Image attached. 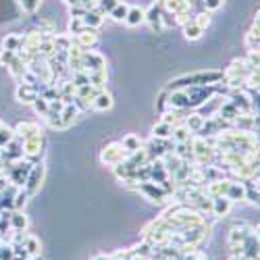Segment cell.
<instances>
[{"instance_id": "cell-33", "label": "cell", "mask_w": 260, "mask_h": 260, "mask_svg": "<svg viewBox=\"0 0 260 260\" xmlns=\"http://www.w3.org/2000/svg\"><path fill=\"white\" fill-rule=\"evenodd\" d=\"M117 3H119V0H98V5H96L94 11H98L100 15H108L117 7Z\"/></svg>"}, {"instance_id": "cell-21", "label": "cell", "mask_w": 260, "mask_h": 260, "mask_svg": "<svg viewBox=\"0 0 260 260\" xmlns=\"http://www.w3.org/2000/svg\"><path fill=\"white\" fill-rule=\"evenodd\" d=\"M204 121H206L204 117H200L196 111H191L187 117H183L181 123L189 129V134H191V136H198V134H200V129H202V125H204Z\"/></svg>"}, {"instance_id": "cell-46", "label": "cell", "mask_w": 260, "mask_h": 260, "mask_svg": "<svg viewBox=\"0 0 260 260\" xmlns=\"http://www.w3.org/2000/svg\"><path fill=\"white\" fill-rule=\"evenodd\" d=\"M227 260H246V258H244V254H240V252H231V256H229Z\"/></svg>"}, {"instance_id": "cell-26", "label": "cell", "mask_w": 260, "mask_h": 260, "mask_svg": "<svg viewBox=\"0 0 260 260\" xmlns=\"http://www.w3.org/2000/svg\"><path fill=\"white\" fill-rule=\"evenodd\" d=\"M121 146H123V150L127 154H132V152H136V150H140L142 146H144V142L138 138V136H134V134H127L123 140H121Z\"/></svg>"}, {"instance_id": "cell-43", "label": "cell", "mask_w": 260, "mask_h": 260, "mask_svg": "<svg viewBox=\"0 0 260 260\" xmlns=\"http://www.w3.org/2000/svg\"><path fill=\"white\" fill-rule=\"evenodd\" d=\"M85 13H88V11H83L79 5L77 7H71V17H83Z\"/></svg>"}, {"instance_id": "cell-14", "label": "cell", "mask_w": 260, "mask_h": 260, "mask_svg": "<svg viewBox=\"0 0 260 260\" xmlns=\"http://www.w3.org/2000/svg\"><path fill=\"white\" fill-rule=\"evenodd\" d=\"M240 254H244L246 260H256L258 258V231L256 233H250L244 244L240 246Z\"/></svg>"}, {"instance_id": "cell-34", "label": "cell", "mask_w": 260, "mask_h": 260, "mask_svg": "<svg viewBox=\"0 0 260 260\" xmlns=\"http://www.w3.org/2000/svg\"><path fill=\"white\" fill-rule=\"evenodd\" d=\"M15 138H17V136H15V132H13L11 127H7V125H5L3 129H0V150H3L7 144H11Z\"/></svg>"}, {"instance_id": "cell-1", "label": "cell", "mask_w": 260, "mask_h": 260, "mask_svg": "<svg viewBox=\"0 0 260 260\" xmlns=\"http://www.w3.org/2000/svg\"><path fill=\"white\" fill-rule=\"evenodd\" d=\"M223 81V71H198L191 75H181L177 79H173L165 90H183L189 85H219Z\"/></svg>"}, {"instance_id": "cell-49", "label": "cell", "mask_w": 260, "mask_h": 260, "mask_svg": "<svg viewBox=\"0 0 260 260\" xmlns=\"http://www.w3.org/2000/svg\"><path fill=\"white\" fill-rule=\"evenodd\" d=\"M256 260H258V258H256Z\"/></svg>"}, {"instance_id": "cell-20", "label": "cell", "mask_w": 260, "mask_h": 260, "mask_svg": "<svg viewBox=\"0 0 260 260\" xmlns=\"http://www.w3.org/2000/svg\"><path fill=\"white\" fill-rule=\"evenodd\" d=\"M225 198H229L233 204H235V202H242V200L246 198V187H244V181H229L227 191H225Z\"/></svg>"}, {"instance_id": "cell-23", "label": "cell", "mask_w": 260, "mask_h": 260, "mask_svg": "<svg viewBox=\"0 0 260 260\" xmlns=\"http://www.w3.org/2000/svg\"><path fill=\"white\" fill-rule=\"evenodd\" d=\"M189 140H191V134L183 123L173 125V129H171V142L173 144H183V142H189Z\"/></svg>"}, {"instance_id": "cell-48", "label": "cell", "mask_w": 260, "mask_h": 260, "mask_svg": "<svg viewBox=\"0 0 260 260\" xmlns=\"http://www.w3.org/2000/svg\"><path fill=\"white\" fill-rule=\"evenodd\" d=\"M3 127H5V123H3V121H0V129H3Z\"/></svg>"}, {"instance_id": "cell-2", "label": "cell", "mask_w": 260, "mask_h": 260, "mask_svg": "<svg viewBox=\"0 0 260 260\" xmlns=\"http://www.w3.org/2000/svg\"><path fill=\"white\" fill-rule=\"evenodd\" d=\"M187 98H189V111H196L200 104H204L208 98H212L216 92V85H189V88H183Z\"/></svg>"}, {"instance_id": "cell-5", "label": "cell", "mask_w": 260, "mask_h": 260, "mask_svg": "<svg viewBox=\"0 0 260 260\" xmlns=\"http://www.w3.org/2000/svg\"><path fill=\"white\" fill-rule=\"evenodd\" d=\"M258 229L252 227V225H246V223H237L231 227L229 231V237H227V246L231 252H240V246L244 244V240L250 235V233H256Z\"/></svg>"}, {"instance_id": "cell-45", "label": "cell", "mask_w": 260, "mask_h": 260, "mask_svg": "<svg viewBox=\"0 0 260 260\" xmlns=\"http://www.w3.org/2000/svg\"><path fill=\"white\" fill-rule=\"evenodd\" d=\"M7 185H9V179L5 177V173H0V191H3Z\"/></svg>"}, {"instance_id": "cell-18", "label": "cell", "mask_w": 260, "mask_h": 260, "mask_svg": "<svg viewBox=\"0 0 260 260\" xmlns=\"http://www.w3.org/2000/svg\"><path fill=\"white\" fill-rule=\"evenodd\" d=\"M144 19H146V13H144V9H142V7L129 5V11H127V17H125L123 23H125L127 27H138V25H142V23H144Z\"/></svg>"}, {"instance_id": "cell-40", "label": "cell", "mask_w": 260, "mask_h": 260, "mask_svg": "<svg viewBox=\"0 0 260 260\" xmlns=\"http://www.w3.org/2000/svg\"><path fill=\"white\" fill-rule=\"evenodd\" d=\"M202 5H204V11L214 13V11H219L223 7V0H202Z\"/></svg>"}, {"instance_id": "cell-15", "label": "cell", "mask_w": 260, "mask_h": 260, "mask_svg": "<svg viewBox=\"0 0 260 260\" xmlns=\"http://www.w3.org/2000/svg\"><path fill=\"white\" fill-rule=\"evenodd\" d=\"M242 113H240V108H237L229 98H225L223 100V104L219 106V111H216V117H221L223 121H227V123H231L233 125V121L240 117Z\"/></svg>"}, {"instance_id": "cell-41", "label": "cell", "mask_w": 260, "mask_h": 260, "mask_svg": "<svg viewBox=\"0 0 260 260\" xmlns=\"http://www.w3.org/2000/svg\"><path fill=\"white\" fill-rule=\"evenodd\" d=\"M246 46H248V50H258V38L252 36V34H248V38H246Z\"/></svg>"}, {"instance_id": "cell-12", "label": "cell", "mask_w": 260, "mask_h": 260, "mask_svg": "<svg viewBox=\"0 0 260 260\" xmlns=\"http://www.w3.org/2000/svg\"><path fill=\"white\" fill-rule=\"evenodd\" d=\"M75 44L81 48V50H90L98 44V29H90L85 27L79 36H75Z\"/></svg>"}, {"instance_id": "cell-47", "label": "cell", "mask_w": 260, "mask_h": 260, "mask_svg": "<svg viewBox=\"0 0 260 260\" xmlns=\"http://www.w3.org/2000/svg\"><path fill=\"white\" fill-rule=\"evenodd\" d=\"M64 3H67L69 7H77V5H79V0H64Z\"/></svg>"}, {"instance_id": "cell-11", "label": "cell", "mask_w": 260, "mask_h": 260, "mask_svg": "<svg viewBox=\"0 0 260 260\" xmlns=\"http://www.w3.org/2000/svg\"><path fill=\"white\" fill-rule=\"evenodd\" d=\"M15 98L19 104H34V100L38 98V90L36 85H29V83H19L17 90H15Z\"/></svg>"}, {"instance_id": "cell-8", "label": "cell", "mask_w": 260, "mask_h": 260, "mask_svg": "<svg viewBox=\"0 0 260 260\" xmlns=\"http://www.w3.org/2000/svg\"><path fill=\"white\" fill-rule=\"evenodd\" d=\"M81 64H83V71L85 73L106 69V60L102 58V54H98L94 50H83L81 52Z\"/></svg>"}, {"instance_id": "cell-7", "label": "cell", "mask_w": 260, "mask_h": 260, "mask_svg": "<svg viewBox=\"0 0 260 260\" xmlns=\"http://www.w3.org/2000/svg\"><path fill=\"white\" fill-rule=\"evenodd\" d=\"M136 191L144 193V196H146L150 202H156V204H162V202L169 198L167 189H165L160 183H154V181H140Z\"/></svg>"}, {"instance_id": "cell-6", "label": "cell", "mask_w": 260, "mask_h": 260, "mask_svg": "<svg viewBox=\"0 0 260 260\" xmlns=\"http://www.w3.org/2000/svg\"><path fill=\"white\" fill-rule=\"evenodd\" d=\"M125 158H127V152L123 150L121 142H111L100 152V162L106 165V167H111V169L117 167V165H121Z\"/></svg>"}, {"instance_id": "cell-22", "label": "cell", "mask_w": 260, "mask_h": 260, "mask_svg": "<svg viewBox=\"0 0 260 260\" xmlns=\"http://www.w3.org/2000/svg\"><path fill=\"white\" fill-rule=\"evenodd\" d=\"M23 248H25V252L29 254V258H31V260H34V258H40V254H42V244H40L38 237H36V235H31V233H25Z\"/></svg>"}, {"instance_id": "cell-3", "label": "cell", "mask_w": 260, "mask_h": 260, "mask_svg": "<svg viewBox=\"0 0 260 260\" xmlns=\"http://www.w3.org/2000/svg\"><path fill=\"white\" fill-rule=\"evenodd\" d=\"M21 148H23V158H27L34 165L42 162L40 158H42V154H44V138H42V134L21 140Z\"/></svg>"}, {"instance_id": "cell-35", "label": "cell", "mask_w": 260, "mask_h": 260, "mask_svg": "<svg viewBox=\"0 0 260 260\" xmlns=\"http://www.w3.org/2000/svg\"><path fill=\"white\" fill-rule=\"evenodd\" d=\"M193 23H196L198 27H202V29H206L210 25V13L208 11H200L196 17H193Z\"/></svg>"}, {"instance_id": "cell-9", "label": "cell", "mask_w": 260, "mask_h": 260, "mask_svg": "<svg viewBox=\"0 0 260 260\" xmlns=\"http://www.w3.org/2000/svg\"><path fill=\"white\" fill-rule=\"evenodd\" d=\"M227 96L223 94V92H216L212 98H208L204 104H200L198 108H196V113L200 115V117H204V119H210V117H216V111H219V106L223 104V100H225Z\"/></svg>"}, {"instance_id": "cell-10", "label": "cell", "mask_w": 260, "mask_h": 260, "mask_svg": "<svg viewBox=\"0 0 260 260\" xmlns=\"http://www.w3.org/2000/svg\"><path fill=\"white\" fill-rule=\"evenodd\" d=\"M144 13H146V19H144V23H148L150 25V29H152L154 34H160V31H165L162 29V23H160V13H162V5L158 3H154L150 9H144Z\"/></svg>"}, {"instance_id": "cell-30", "label": "cell", "mask_w": 260, "mask_h": 260, "mask_svg": "<svg viewBox=\"0 0 260 260\" xmlns=\"http://www.w3.org/2000/svg\"><path fill=\"white\" fill-rule=\"evenodd\" d=\"M19 48H21V36H17V34H9V36L3 40V50L19 52Z\"/></svg>"}, {"instance_id": "cell-19", "label": "cell", "mask_w": 260, "mask_h": 260, "mask_svg": "<svg viewBox=\"0 0 260 260\" xmlns=\"http://www.w3.org/2000/svg\"><path fill=\"white\" fill-rule=\"evenodd\" d=\"M212 200V214L216 216V219H223V216H227L233 208V202L225 196H219V198H210Z\"/></svg>"}, {"instance_id": "cell-27", "label": "cell", "mask_w": 260, "mask_h": 260, "mask_svg": "<svg viewBox=\"0 0 260 260\" xmlns=\"http://www.w3.org/2000/svg\"><path fill=\"white\" fill-rule=\"evenodd\" d=\"M202 34H204V29L193 23V19H191V21H187V23H183V36H185V40L196 42V40H200V38H202Z\"/></svg>"}, {"instance_id": "cell-24", "label": "cell", "mask_w": 260, "mask_h": 260, "mask_svg": "<svg viewBox=\"0 0 260 260\" xmlns=\"http://www.w3.org/2000/svg\"><path fill=\"white\" fill-rule=\"evenodd\" d=\"M29 219L23 214V210H11V229L13 231H27Z\"/></svg>"}, {"instance_id": "cell-13", "label": "cell", "mask_w": 260, "mask_h": 260, "mask_svg": "<svg viewBox=\"0 0 260 260\" xmlns=\"http://www.w3.org/2000/svg\"><path fill=\"white\" fill-rule=\"evenodd\" d=\"M79 117V111L73 106V104H64V108L58 113V129L62 132V129H69Z\"/></svg>"}, {"instance_id": "cell-29", "label": "cell", "mask_w": 260, "mask_h": 260, "mask_svg": "<svg viewBox=\"0 0 260 260\" xmlns=\"http://www.w3.org/2000/svg\"><path fill=\"white\" fill-rule=\"evenodd\" d=\"M127 11H129V5L127 3H121V0H119L117 7L111 13H108V17H111L113 21H117V23H123L125 17H127Z\"/></svg>"}, {"instance_id": "cell-42", "label": "cell", "mask_w": 260, "mask_h": 260, "mask_svg": "<svg viewBox=\"0 0 260 260\" xmlns=\"http://www.w3.org/2000/svg\"><path fill=\"white\" fill-rule=\"evenodd\" d=\"M167 94H169L167 90H162V92H160V100H158V111H160V113H165V111H167Z\"/></svg>"}, {"instance_id": "cell-39", "label": "cell", "mask_w": 260, "mask_h": 260, "mask_svg": "<svg viewBox=\"0 0 260 260\" xmlns=\"http://www.w3.org/2000/svg\"><path fill=\"white\" fill-rule=\"evenodd\" d=\"M40 3H42V0H21V9H23L25 13H36Z\"/></svg>"}, {"instance_id": "cell-16", "label": "cell", "mask_w": 260, "mask_h": 260, "mask_svg": "<svg viewBox=\"0 0 260 260\" xmlns=\"http://www.w3.org/2000/svg\"><path fill=\"white\" fill-rule=\"evenodd\" d=\"M113 104H115V100H113V96L108 94L106 90H102V92H98L94 98H92V102H90V106L94 108V111H98V113H104V111H111L113 108Z\"/></svg>"}, {"instance_id": "cell-4", "label": "cell", "mask_w": 260, "mask_h": 260, "mask_svg": "<svg viewBox=\"0 0 260 260\" xmlns=\"http://www.w3.org/2000/svg\"><path fill=\"white\" fill-rule=\"evenodd\" d=\"M44 177H46V165H44V162H36V165L31 167V171H29L25 183H23V189L27 191L29 198L36 196V193L40 191L42 183H44Z\"/></svg>"}, {"instance_id": "cell-31", "label": "cell", "mask_w": 260, "mask_h": 260, "mask_svg": "<svg viewBox=\"0 0 260 260\" xmlns=\"http://www.w3.org/2000/svg\"><path fill=\"white\" fill-rule=\"evenodd\" d=\"M27 200H29L27 191H25L23 187H19V189L15 191V202H13V210H23V208H25V204H27Z\"/></svg>"}, {"instance_id": "cell-36", "label": "cell", "mask_w": 260, "mask_h": 260, "mask_svg": "<svg viewBox=\"0 0 260 260\" xmlns=\"http://www.w3.org/2000/svg\"><path fill=\"white\" fill-rule=\"evenodd\" d=\"M83 29H85V25H83L81 17H71V21H69V34H73V36H79Z\"/></svg>"}, {"instance_id": "cell-38", "label": "cell", "mask_w": 260, "mask_h": 260, "mask_svg": "<svg viewBox=\"0 0 260 260\" xmlns=\"http://www.w3.org/2000/svg\"><path fill=\"white\" fill-rule=\"evenodd\" d=\"M13 256H15V250L11 244H7V242L0 244V260H13Z\"/></svg>"}, {"instance_id": "cell-25", "label": "cell", "mask_w": 260, "mask_h": 260, "mask_svg": "<svg viewBox=\"0 0 260 260\" xmlns=\"http://www.w3.org/2000/svg\"><path fill=\"white\" fill-rule=\"evenodd\" d=\"M81 21H83V25H85V27H90V29H100L102 23H104V15H100L98 11H88V13L81 17Z\"/></svg>"}, {"instance_id": "cell-17", "label": "cell", "mask_w": 260, "mask_h": 260, "mask_svg": "<svg viewBox=\"0 0 260 260\" xmlns=\"http://www.w3.org/2000/svg\"><path fill=\"white\" fill-rule=\"evenodd\" d=\"M15 136L19 138V140H25V138H31V136H38V134H42V129H40V125L38 123H29V121H21L15 129Z\"/></svg>"}, {"instance_id": "cell-28", "label": "cell", "mask_w": 260, "mask_h": 260, "mask_svg": "<svg viewBox=\"0 0 260 260\" xmlns=\"http://www.w3.org/2000/svg\"><path fill=\"white\" fill-rule=\"evenodd\" d=\"M171 129H173V125H169L165 121H158L152 127V138H156V140H171Z\"/></svg>"}, {"instance_id": "cell-32", "label": "cell", "mask_w": 260, "mask_h": 260, "mask_svg": "<svg viewBox=\"0 0 260 260\" xmlns=\"http://www.w3.org/2000/svg\"><path fill=\"white\" fill-rule=\"evenodd\" d=\"M34 111L40 115V117H46L48 113H50V106H48V100L46 98H42V96H38L36 100H34Z\"/></svg>"}, {"instance_id": "cell-37", "label": "cell", "mask_w": 260, "mask_h": 260, "mask_svg": "<svg viewBox=\"0 0 260 260\" xmlns=\"http://www.w3.org/2000/svg\"><path fill=\"white\" fill-rule=\"evenodd\" d=\"M17 58V52L11 50H0V67H9V64Z\"/></svg>"}, {"instance_id": "cell-44", "label": "cell", "mask_w": 260, "mask_h": 260, "mask_svg": "<svg viewBox=\"0 0 260 260\" xmlns=\"http://www.w3.org/2000/svg\"><path fill=\"white\" fill-rule=\"evenodd\" d=\"M92 260H113V254H96L92 256Z\"/></svg>"}]
</instances>
